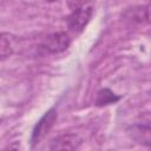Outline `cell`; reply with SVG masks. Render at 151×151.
I'll list each match as a JSON object with an SVG mask.
<instances>
[{"label": "cell", "mask_w": 151, "mask_h": 151, "mask_svg": "<svg viewBox=\"0 0 151 151\" xmlns=\"http://www.w3.org/2000/svg\"><path fill=\"white\" fill-rule=\"evenodd\" d=\"M93 9L94 7L91 1L84 2L78 8H76L67 19V25L70 31L73 33H80L90 22L93 14Z\"/></svg>", "instance_id": "obj_1"}, {"label": "cell", "mask_w": 151, "mask_h": 151, "mask_svg": "<svg viewBox=\"0 0 151 151\" xmlns=\"http://www.w3.org/2000/svg\"><path fill=\"white\" fill-rule=\"evenodd\" d=\"M55 120H57V111H55L54 107H52L40 118V120L35 124V126L32 131L31 142H32L33 146L37 145L40 140H42L47 136V133L53 127Z\"/></svg>", "instance_id": "obj_2"}, {"label": "cell", "mask_w": 151, "mask_h": 151, "mask_svg": "<svg viewBox=\"0 0 151 151\" xmlns=\"http://www.w3.org/2000/svg\"><path fill=\"white\" fill-rule=\"evenodd\" d=\"M71 38L66 32H54L47 35L42 42V47L50 53H60L68 48Z\"/></svg>", "instance_id": "obj_3"}, {"label": "cell", "mask_w": 151, "mask_h": 151, "mask_svg": "<svg viewBox=\"0 0 151 151\" xmlns=\"http://www.w3.org/2000/svg\"><path fill=\"white\" fill-rule=\"evenodd\" d=\"M81 143V139L77 134H61L54 138L51 142L50 149L51 150H74L78 149Z\"/></svg>", "instance_id": "obj_4"}, {"label": "cell", "mask_w": 151, "mask_h": 151, "mask_svg": "<svg viewBox=\"0 0 151 151\" xmlns=\"http://www.w3.org/2000/svg\"><path fill=\"white\" fill-rule=\"evenodd\" d=\"M125 17H127V19H131L132 21H136L139 24H147L149 18H150L149 17V5L138 6V7L127 9L125 12Z\"/></svg>", "instance_id": "obj_5"}, {"label": "cell", "mask_w": 151, "mask_h": 151, "mask_svg": "<svg viewBox=\"0 0 151 151\" xmlns=\"http://www.w3.org/2000/svg\"><path fill=\"white\" fill-rule=\"evenodd\" d=\"M122 97L117 96L114 92H112L110 88H101L97 93L96 98V105L97 106H105V105H111L117 103Z\"/></svg>", "instance_id": "obj_6"}, {"label": "cell", "mask_w": 151, "mask_h": 151, "mask_svg": "<svg viewBox=\"0 0 151 151\" xmlns=\"http://www.w3.org/2000/svg\"><path fill=\"white\" fill-rule=\"evenodd\" d=\"M13 53V44L11 35L0 33V59H6Z\"/></svg>", "instance_id": "obj_7"}]
</instances>
